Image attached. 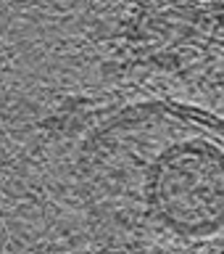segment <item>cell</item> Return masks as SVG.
<instances>
[{
    "label": "cell",
    "mask_w": 224,
    "mask_h": 254,
    "mask_svg": "<svg viewBox=\"0 0 224 254\" xmlns=\"http://www.w3.org/2000/svg\"><path fill=\"white\" fill-rule=\"evenodd\" d=\"M98 254H224V119L174 101L103 117L77 159Z\"/></svg>",
    "instance_id": "cell-1"
}]
</instances>
